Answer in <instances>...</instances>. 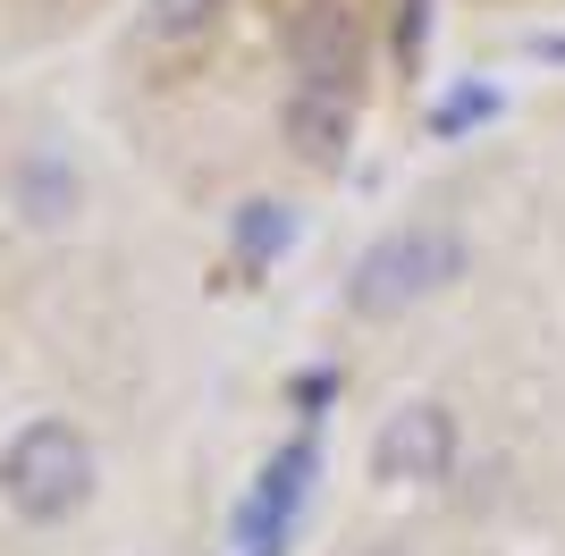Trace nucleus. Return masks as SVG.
Listing matches in <instances>:
<instances>
[{
	"instance_id": "1a4fd4ad",
	"label": "nucleus",
	"mask_w": 565,
	"mask_h": 556,
	"mask_svg": "<svg viewBox=\"0 0 565 556\" xmlns=\"http://www.w3.org/2000/svg\"><path fill=\"white\" fill-rule=\"evenodd\" d=\"M380 556H397V548H380Z\"/></svg>"
},
{
	"instance_id": "f257e3e1",
	"label": "nucleus",
	"mask_w": 565,
	"mask_h": 556,
	"mask_svg": "<svg viewBox=\"0 0 565 556\" xmlns=\"http://www.w3.org/2000/svg\"><path fill=\"white\" fill-rule=\"evenodd\" d=\"M472 270V236L456 220H405V228L372 236L347 270V312L354 321H405L430 296H448Z\"/></svg>"
},
{
	"instance_id": "20e7f679",
	"label": "nucleus",
	"mask_w": 565,
	"mask_h": 556,
	"mask_svg": "<svg viewBox=\"0 0 565 556\" xmlns=\"http://www.w3.org/2000/svg\"><path fill=\"white\" fill-rule=\"evenodd\" d=\"M279 43H287L296 85L354 93V76H363V25H354V0H296Z\"/></svg>"
},
{
	"instance_id": "423d86ee",
	"label": "nucleus",
	"mask_w": 565,
	"mask_h": 556,
	"mask_svg": "<svg viewBox=\"0 0 565 556\" xmlns=\"http://www.w3.org/2000/svg\"><path fill=\"white\" fill-rule=\"evenodd\" d=\"M296 245V211L287 203H245L236 211V254L245 261H270V254H287Z\"/></svg>"
},
{
	"instance_id": "f03ea898",
	"label": "nucleus",
	"mask_w": 565,
	"mask_h": 556,
	"mask_svg": "<svg viewBox=\"0 0 565 556\" xmlns=\"http://www.w3.org/2000/svg\"><path fill=\"white\" fill-rule=\"evenodd\" d=\"M94 481H102V456L76 421H25L9 456H0V498L18 523H68V514L94 506Z\"/></svg>"
},
{
	"instance_id": "7ed1b4c3",
	"label": "nucleus",
	"mask_w": 565,
	"mask_h": 556,
	"mask_svg": "<svg viewBox=\"0 0 565 556\" xmlns=\"http://www.w3.org/2000/svg\"><path fill=\"white\" fill-rule=\"evenodd\" d=\"M456 456H465V430H456V405H439V396H405L372 430V481L388 489H439Z\"/></svg>"
},
{
	"instance_id": "6e6552de",
	"label": "nucleus",
	"mask_w": 565,
	"mask_h": 556,
	"mask_svg": "<svg viewBox=\"0 0 565 556\" xmlns=\"http://www.w3.org/2000/svg\"><path fill=\"white\" fill-rule=\"evenodd\" d=\"M25 211H34L43 228H60V220L76 211V178L60 161H34V169H25Z\"/></svg>"
},
{
	"instance_id": "39448f33",
	"label": "nucleus",
	"mask_w": 565,
	"mask_h": 556,
	"mask_svg": "<svg viewBox=\"0 0 565 556\" xmlns=\"http://www.w3.org/2000/svg\"><path fill=\"white\" fill-rule=\"evenodd\" d=\"M279 136L305 152L312 169H330L338 152L354 143V93H321V85H296L279 101Z\"/></svg>"
},
{
	"instance_id": "0eeeda50",
	"label": "nucleus",
	"mask_w": 565,
	"mask_h": 556,
	"mask_svg": "<svg viewBox=\"0 0 565 556\" xmlns=\"http://www.w3.org/2000/svg\"><path fill=\"white\" fill-rule=\"evenodd\" d=\"M220 9H228V0H143V18H152L161 43H194V34H212Z\"/></svg>"
}]
</instances>
